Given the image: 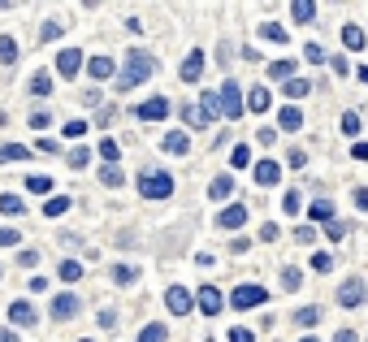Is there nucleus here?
Masks as SVG:
<instances>
[{"mask_svg": "<svg viewBox=\"0 0 368 342\" xmlns=\"http://www.w3.org/2000/svg\"><path fill=\"white\" fill-rule=\"evenodd\" d=\"M152 74H156V57L143 53V48H135V53H126V65L117 74V91H135L139 83H148Z\"/></svg>", "mask_w": 368, "mask_h": 342, "instance_id": "obj_1", "label": "nucleus"}, {"mask_svg": "<svg viewBox=\"0 0 368 342\" xmlns=\"http://www.w3.org/2000/svg\"><path fill=\"white\" fill-rule=\"evenodd\" d=\"M139 195H143V200H169V195H173V178L165 169H143L139 173Z\"/></svg>", "mask_w": 368, "mask_h": 342, "instance_id": "obj_2", "label": "nucleus"}, {"mask_svg": "<svg viewBox=\"0 0 368 342\" xmlns=\"http://www.w3.org/2000/svg\"><path fill=\"white\" fill-rule=\"evenodd\" d=\"M269 299V290L264 286H255V282H247V286H234V295H230V307H238V312H247V307H260Z\"/></svg>", "mask_w": 368, "mask_h": 342, "instance_id": "obj_3", "label": "nucleus"}, {"mask_svg": "<svg viewBox=\"0 0 368 342\" xmlns=\"http://www.w3.org/2000/svg\"><path fill=\"white\" fill-rule=\"evenodd\" d=\"M217 104H221L226 117H243V87H238L234 78H226V87L217 91Z\"/></svg>", "mask_w": 368, "mask_h": 342, "instance_id": "obj_4", "label": "nucleus"}, {"mask_svg": "<svg viewBox=\"0 0 368 342\" xmlns=\"http://www.w3.org/2000/svg\"><path fill=\"white\" fill-rule=\"evenodd\" d=\"M78 312H83V299H78L74 290H61V295L52 299V307H48V316H52V321H74Z\"/></svg>", "mask_w": 368, "mask_h": 342, "instance_id": "obj_5", "label": "nucleus"}, {"mask_svg": "<svg viewBox=\"0 0 368 342\" xmlns=\"http://www.w3.org/2000/svg\"><path fill=\"white\" fill-rule=\"evenodd\" d=\"M135 117L139 122H165L169 117V100H165V95H152V100H143L135 108Z\"/></svg>", "mask_w": 368, "mask_h": 342, "instance_id": "obj_6", "label": "nucleus"}, {"mask_svg": "<svg viewBox=\"0 0 368 342\" xmlns=\"http://www.w3.org/2000/svg\"><path fill=\"white\" fill-rule=\"evenodd\" d=\"M195 307H200L204 316H217L221 307H226V299H221V290H213V286H200V290H195Z\"/></svg>", "mask_w": 368, "mask_h": 342, "instance_id": "obj_7", "label": "nucleus"}, {"mask_svg": "<svg viewBox=\"0 0 368 342\" xmlns=\"http://www.w3.org/2000/svg\"><path fill=\"white\" fill-rule=\"evenodd\" d=\"M78 70H83V53H78V48H61V53H57V74L74 78Z\"/></svg>", "mask_w": 368, "mask_h": 342, "instance_id": "obj_8", "label": "nucleus"}, {"mask_svg": "<svg viewBox=\"0 0 368 342\" xmlns=\"http://www.w3.org/2000/svg\"><path fill=\"white\" fill-rule=\"evenodd\" d=\"M191 303H195V299H191V290H182V286H169V290H165V307H169L173 316H186Z\"/></svg>", "mask_w": 368, "mask_h": 342, "instance_id": "obj_9", "label": "nucleus"}, {"mask_svg": "<svg viewBox=\"0 0 368 342\" xmlns=\"http://www.w3.org/2000/svg\"><path fill=\"white\" fill-rule=\"evenodd\" d=\"M338 303H342V307H360V303H364V282H360V278H347V282L338 286Z\"/></svg>", "mask_w": 368, "mask_h": 342, "instance_id": "obj_10", "label": "nucleus"}, {"mask_svg": "<svg viewBox=\"0 0 368 342\" xmlns=\"http://www.w3.org/2000/svg\"><path fill=\"white\" fill-rule=\"evenodd\" d=\"M243 221H247V204H230L226 213L217 217V230H238Z\"/></svg>", "mask_w": 368, "mask_h": 342, "instance_id": "obj_11", "label": "nucleus"}, {"mask_svg": "<svg viewBox=\"0 0 368 342\" xmlns=\"http://www.w3.org/2000/svg\"><path fill=\"white\" fill-rule=\"evenodd\" d=\"M9 321H13V325H22V330H30V325H35L39 316H35V307H30L26 299H18V303H9Z\"/></svg>", "mask_w": 368, "mask_h": 342, "instance_id": "obj_12", "label": "nucleus"}, {"mask_svg": "<svg viewBox=\"0 0 368 342\" xmlns=\"http://www.w3.org/2000/svg\"><path fill=\"white\" fill-rule=\"evenodd\" d=\"M161 148H165L169 156H186V152H191V139L182 135V130H169V135L161 139Z\"/></svg>", "mask_w": 368, "mask_h": 342, "instance_id": "obj_13", "label": "nucleus"}, {"mask_svg": "<svg viewBox=\"0 0 368 342\" xmlns=\"http://www.w3.org/2000/svg\"><path fill=\"white\" fill-rule=\"evenodd\" d=\"M278 178H282L278 160H260V165H255V182H260V187H278Z\"/></svg>", "mask_w": 368, "mask_h": 342, "instance_id": "obj_14", "label": "nucleus"}, {"mask_svg": "<svg viewBox=\"0 0 368 342\" xmlns=\"http://www.w3.org/2000/svg\"><path fill=\"white\" fill-rule=\"evenodd\" d=\"M200 74H204V53L195 48V53H186V61H182V83H195Z\"/></svg>", "mask_w": 368, "mask_h": 342, "instance_id": "obj_15", "label": "nucleus"}, {"mask_svg": "<svg viewBox=\"0 0 368 342\" xmlns=\"http://www.w3.org/2000/svg\"><path fill=\"white\" fill-rule=\"evenodd\" d=\"M226 195H234V178L221 173V178H213V182H208V200H226Z\"/></svg>", "mask_w": 368, "mask_h": 342, "instance_id": "obj_16", "label": "nucleus"}, {"mask_svg": "<svg viewBox=\"0 0 368 342\" xmlns=\"http://www.w3.org/2000/svg\"><path fill=\"white\" fill-rule=\"evenodd\" d=\"M113 70H117L113 57H91V61H87V74H91V78H113Z\"/></svg>", "mask_w": 368, "mask_h": 342, "instance_id": "obj_17", "label": "nucleus"}, {"mask_svg": "<svg viewBox=\"0 0 368 342\" xmlns=\"http://www.w3.org/2000/svg\"><path fill=\"white\" fill-rule=\"evenodd\" d=\"M30 95H39V100H43V95H52V74H48V70L30 74Z\"/></svg>", "mask_w": 368, "mask_h": 342, "instance_id": "obj_18", "label": "nucleus"}, {"mask_svg": "<svg viewBox=\"0 0 368 342\" xmlns=\"http://www.w3.org/2000/svg\"><path fill=\"white\" fill-rule=\"evenodd\" d=\"M251 95H247V108L251 113H264L269 104H273V95H269V87H247Z\"/></svg>", "mask_w": 368, "mask_h": 342, "instance_id": "obj_19", "label": "nucleus"}, {"mask_svg": "<svg viewBox=\"0 0 368 342\" xmlns=\"http://www.w3.org/2000/svg\"><path fill=\"white\" fill-rule=\"evenodd\" d=\"M200 113H204V122H208V126L217 122V113H221V104H217V91H204V95H200Z\"/></svg>", "mask_w": 368, "mask_h": 342, "instance_id": "obj_20", "label": "nucleus"}, {"mask_svg": "<svg viewBox=\"0 0 368 342\" xmlns=\"http://www.w3.org/2000/svg\"><path fill=\"white\" fill-rule=\"evenodd\" d=\"M135 342H169V330H165L161 321H152V325H143V334Z\"/></svg>", "mask_w": 368, "mask_h": 342, "instance_id": "obj_21", "label": "nucleus"}, {"mask_svg": "<svg viewBox=\"0 0 368 342\" xmlns=\"http://www.w3.org/2000/svg\"><path fill=\"white\" fill-rule=\"evenodd\" d=\"M30 152L22 148V143H5V148H0V165H18V160H26Z\"/></svg>", "mask_w": 368, "mask_h": 342, "instance_id": "obj_22", "label": "nucleus"}, {"mask_svg": "<svg viewBox=\"0 0 368 342\" xmlns=\"http://www.w3.org/2000/svg\"><path fill=\"white\" fill-rule=\"evenodd\" d=\"M291 18H295V22H316V5H312V0H295V5H291Z\"/></svg>", "mask_w": 368, "mask_h": 342, "instance_id": "obj_23", "label": "nucleus"}, {"mask_svg": "<svg viewBox=\"0 0 368 342\" xmlns=\"http://www.w3.org/2000/svg\"><path fill=\"white\" fill-rule=\"evenodd\" d=\"M0 213H5V217H22L26 213L22 195H0Z\"/></svg>", "mask_w": 368, "mask_h": 342, "instance_id": "obj_24", "label": "nucleus"}, {"mask_svg": "<svg viewBox=\"0 0 368 342\" xmlns=\"http://www.w3.org/2000/svg\"><path fill=\"white\" fill-rule=\"evenodd\" d=\"M269 78H278V83H291V78H295V61H273V65H269Z\"/></svg>", "mask_w": 368, "mask_h": 342, "instance_id": "obj_25", "label": "nucleus"}, {"mask_svg": "<svg viewBox=\"0 0 368 342\" xmlns=\"http://www.w3.org/2000/svg\"><path fill=\"white\" fill-rule=\"evenodd\" d=\"M342 44L351 48V53H360V48H364V30H360V26H351V22H347V26H342Z\"/></svg>", "mask_w": 368, "mask_h": 342, "instance_id": "obj_26", "label": "nucleus"}, {"mask_svg": "<svg viewBox=\"0 0 368 342\" xmlns=\"http://www.w3.org/2000/svg\"><path fill=\"white\" fill-rule=\"evenodd\" d=\"M70 204H74L70 195H57V200H48V204H43V217H61V213H70Z\"/></svg>", "mask_w": 368, "mask_h": 342, "instance_id": "obj_27", "label": "nucleus"}, {"mask_svg": "<svg viewBox=\"0 0 368 342\" xmlns=\"http://www.w3.org/2000/svg\"><path fill=\"white\" fill-rule=\"evenodd\" d=\"M278 126H282V130H299V126H303V113H299V108H282V113H278Z\"/></svg>", "mask_w": 368, "mask_h": 342, "instance_id": "obj_28", "label": "nucleus"}, {"mask_svg": "<svg viewBox=\"0 0 368 342\" xmlns=\"http://www.w3.org/2000/svg\"><path fill=\"white\" fill-rule=\"evenodd\" d=\"M0 61H5V65L18 61V39H13V35H0Z\"/></svg>", "mask_w": 368, "mask_h": 342, "instance_id": "obj_29", "label": "nucleus"}, {"mask_svg": "<svg viewBox=\"0 0 368 342\" xmlns=\"http://www.w3.org/2000/svg\"><path fill=\"white\" fill-rule=\"evenodd\" d=\"M308 213H312V221H333V204L329 200H312Z\"/></svg>", "mask_w": 368, "mask_h": 342, "instance_id": "obj_30", "label": "nucleus"}, {"mask_svg": "<svg viewBox=\"0 0 368 342\" xmlns=\"http://www.w3.org/2000/svg\"><path fill=\"white\" fill-rule=\"evenodd\" d=\"M135 278H139L135 265H113V282H117V286H130Z\"/></svg>", "mask_w": 368, "mask_h": 342, "instance_id": "obj_31", "label": "nucleus"}, {"mask_svg": "<svg viewBox=\"0 0 368 342\" xmlns=\"http://www.w3.org/2000/svg\"><path fill=\"white\" fill-rule=\"evenodd\" d=\"M230 165H234V169H247V165H251V148H247V143H238V148L230 152Z\"/></svg>", "mask_w": 368, "mask_h": 342, "instance_id": "obj_32", "label": "nucleus"}, {"mask_svg": "<svg viewBox=\"0 0 368 342\" xmlns=\"http://www.w3.org/2000/svg\"><path fill=\"white\" fill-rule=\"evenodd\" d=\"M286 95H291V100H303V95H312V83H303V78H291V83H286Z\"/></svg>", "mask_w": 368, "mask_h": 342, "instance_id": "obj_33", "label": "nucleus"}, {"mask_svg": "<svg viewBox=\"0 0 368 342\" xmlns=\"http://www.w3.org/2000/svg\"><path fill=\"white\" fill-rule=\"evenodd\" d=\"M299 282H303V273H299L295 265H286V269H282V290H299Z\"/></svg>", "mask_w": 368, "mask_h": 342, "instance_id": "obj_34", "label": "nucleus"}, {"mask_svg": "<svg viewBox=\"0 0 368 342\" xmlns=\"http://www.w3.org/2000/svg\"><path fill=\"white\" fill-rule=\"evenodd\" d=\"M61 278H66V282H78V278H83V265H78V260H61Z\"/></svg>", "mask_w": 368, "mask_h": 342, "instance_id": "obj_35", "label": "nucleus"}, {"mask_svg": "<svg viewBox=\"0 0 368 342\" xmlns=\"http://www.w3.org/2000/svg\"><path fill=\"white\" fill-rule=\"evenodd\" d=\"M316 321H321V307H299V312H295V325H303V330L316 325Z\"/></svg>", "mask_w": 368, "mask_h": 342, "instance_id": "obj_36", "label": "nucleus"}, {"mask_svg": "<svg viewBox=\"0 0 368 342\" xmlns=\"http://www.w3.org/2000/svg\"><path fill=\"white\" fill-rule=\"evenodd\" d=\"M100 156H104V165H117V156H122V148L113 139H100Z\"/></svg>", "mask_w": 368, "mask_h": 342, "instance_id": "obj_37", "label": "nucleus"}, {"mask_svg": "<svg viewBox=\"0 0 368 342\" xmlns=\"http://www.w3.org/2000/svg\"><path fill=\"white\" fill-rule=\"evenodd\" d=\"M26 191H35V195L52 191V178H43V173H30V178H26Z\"/></svg>", "mask_w": 368, "mask_h": 342, "instance_id": "obj_38", "label": "nucleus"}, {"mask_svg": "<svg viewBox=\"0 0 368 342\" xmlns=\"http://www.w3.org/2000/svg\"><path fill=\"white\" fill-rule=\"evenodd\" d=\"M260 39H273V44H286V30H282L278 22H264V26H260Z\"/></svg>", "mask_w": 368, "mask_h": 342, "instance_id": "obj_39", "label": "nucleus"}, {"mask_svg": "<svg viewBox=\"0 0 368 342\" xmlns=\"http://www.w3.org/2000/svg\"><path fill=\"white\" fill-rule=\"evenodd\" d=\"M122 178H126V173H122L117 165H104V169H100V182H104V187H122Z\"/></svg>", "mask_w": 368, "mask_h": 342, "instance_id": "obj_40", "label": "nucleus"}, {"mask_svg": "<svg viewBox=\"0 0 368 342\" xmlns=\"http://www.w3.org/2000/svg\"><path fill=\"white\" fill-rule=\"evenodd\" d=\"M303 57H308L312 65H325V61H329V57H325V48H321V44H308V48H303Z\"/></svg>", "mask_w": 368, "mask_h": 342, "instance_id": "obj_41", "label": "nucleus"}, {"mask_svg": "<svg viewBox=\"0 0 368 342\" xmlns=\"http://www.w3.org/2000/svg\"><path fill=\"white\" fill-rule=\"evenodd\" d=\"M61 30H66V22H57V18H52V22H43V30H39V39L48 44V39H57Z\"/></svg>", "mask_w": 368, "mask_h": 342, "instance_id": "obj_42", "label": "nucleus"}, {"mask_svg": "<svg viewBox=\"0 0 368 342\" xmlns=\"http://www.w3.org/2000/svg\"><path fill=\"white\" fill-rule=\"evenodd\" d=\"M312 269H316V273H329V269H333V256H329V251H316V256H312Z\"/></svg>", "mask_w": 368, "mask_h": 342, "instance_id": "obj_43", "label": "nucleus"}, {"mask_svg": "<svg viewBox=\"0 0 368 342\" xmlns=\"http://www.w3.org/2000/svg\"><path fill=\"white\" fill-rule=\"evenodd\" d=\"M182 122H186V126H195V130H200V126H208V122H204V113H200V108H191V104L182 108Z\"/></svg>", "mask_w": 368, "mask_h": 342, "instance_id": "obj_44", "label": "nucleus"}, {"mask_svg": "<svg viewBox=\"0 0 368 342\" xmlns=\"http://www.w3.org/2000/svg\"><path fill=\"white\" fill-rule=\"evenodd\" d=\"M282 208H286V213H299V208H303V191H291V195L282 200Z\"/></svg>", "mask_w": 368, "mask_h": 342, "instance_id": "obj_45", "label": "nucleus"}, {"mask_svg": "<svg viewBox=\"0 0 368 342\" xmlns=\"http://www.w3.org/2000/svg\"><path fill=\"white\" fill-rule=\"evenodd\" d=\"M325 234H329L333 243H342V238H347V225H342V221H325Z\"/></svg>", "mask_w": 368, "mask_h": 342, "instance_id": "obj_46", "label": "nucleus"}, {"mask_svg": "<svg viewBox=\"0 0 368 342\" xmlns=\"http://www.w3.org/2000/svg\"><path fill=\"white\" fill-rule=\"evenodd\" d=\"M87 160H91L87 148H74V152H70V165H74V169H87Z\"/></svg>", "mask_w": 368, "mask_h": 342, "instance_id": "obj_47", "label": "nucleus"}, {"mask_svg": "<svg viewBox=\"0 0 368 342\" xmlns=\"http://www.w3.org/2000/svg\"><path fill=\"white\" fill-rule=\"evenodd\" d=\"M342 135H360V117H356V113H342Z\"/></svg>", "mask_w": 368, "mask_h": 342, "instance_id": "obj_48", "label": "nucleus"}, {"mask_svg": "<svg viewBox=\"0 0 368 342\" xmlns=\"http://www.w3.org/2000/svg\"><path fill=\"white\" fill-rule=\"evenodd\" d=\"M52 126V117H48V113H30V130H48Z\"/></svg>", "mask_w": 368, "mask_h": 342, "instance_id": "obj_49", "label": "nucleus"}, {"mask_svg": "<svg viewBox=\"0 0 368 342\" xmlns=\"http://www.w3.org/2000/svg\"><path fill=\"white\" fill-rule=\"evenodd\" d=\"M66 135L70 139H83L87 135V122H66Z\"/></svg>", "mask_w": 368, "mask_h": 342, "instance_id": "obj_50", "label": "nucleus"}, {"mask_svg": "<svg viewBox=\"0 0 368 342\" xmlns=\"http://www.w3.org/2000/svg\"><path fill=\"white\" fill-rule=\"evenodd\" d=\"M230 342H255V334H251V330H243V325H238V330H230Z\"/></svg>", "mask_w": 368, "mask_h": 342, "instance_id": "obj_51", "label": "nucleus"}, {"mask_svg": "<svg viewBox=\"0 0 368 342\" xmlns=\"http://www.w3.org/2000/svg\"><path fill=\"white\" fill-rule=\"evenodd\" d=\"M18 238H22V230H0V247H13Z\"/></svg>", "mask_w": 368, "mask_h": 342, "instance_id": "obj_52", "label": "nucleus"}, {"mask_svg": "<svg viewBox=\"0 0 368 342\" xmlns=\"http://www.w3.org/2000/svg\"><path fill=\"white\" fill-rule=\"evenodd\" d=\"M286 160H291V169H303V165H308V152H299V148H295Z\"/></svg>", "mask_w": 368, "mask_h": 342, "instance_id": "obj_53", "label": "nucleus"}, {"mask_svg": "<svg viewBox=\"0 0 368 342\" xmlns=\"http://www.w3.org/2000/svg\"><path fill=\"white\" fill-rule=\"evenodd\" d=\"M356 208H360V213H368V187H356Z\"/></svg>", "mask_w": 368, "mask_h": 342, "instance_id": "obj_54", "label": "nucleus"}, {"mask_svg": "<svg viewBox=\"0 0 368 342\" xmlns=\"http://www.w3.org/2000/svg\"><path fill=\"white\" fill-rule=\"evenodd\" d=\"M18 265L30 269V265H39V256H35V251H18Z\"/></svg>", "mask_w": 368, "mask_h": 342, "instance_id": "obj_55", "label": "nucleus"}, {"mask_svg": "<svg viewBox=\"0 0 368 342\" xmlns=\"http://www.w3.org/2000/svg\"><path fill=\"white\" fill-rule=\"evenodd\" d=\"M260 238H264V243H273V238H278V225H273V221L260 225Z\"/></svg>", "mask_w": 368, "mask_h": 342, "instance_id": "obj_56", "label": "nucleus"}, {"mask_svg": "<svg viewBox=\"0 0 368 342\" xmlns=\"http://www.w3.org/2000/svg\"><path fill=\"white\" fill-rule=\"evenodd\" d=\"M333 342H360V338H356V330H338V338H333Z\"/></svg>", "mask_w": 368, "mask_h": 342, "instance_id": "obj_57", "label": "nucleus"}, {"mask_svg": "<svg viewBox=\"0 0 368 342\" xmlns=\"http://www.w3.org/2000/svg\"><path fill=\"white\" fill-rule=\"evenodd\" d=\"M356 160H368V143H356Z\"/></svg>", "mask_w": 368, "mask_h": 342, "instance_id": "obj_58", "label": "nucleus"}, {"mask_svg": "<svg viewBox=\"0 0 368 342\" xmlns=\"http://www.w3.org/2000/svg\"><path fill=\"white\" fill-rule=\"evenodd\" d=\"M0 342H18V334H9V330H0Z\"/></svg>", "mask_w": 368, "mask_h": 342, "instance_id": "obj_59", "label": "nucleus"}, {"mask_svg": "<svg viewBox=\"0 0 368 342\" xmlns=\"http://www.w3.org/2000/svg\"><path fill=\"white\" fill-rule=\"evenodd\" d=\"M360 83H364V87H368V70H360Z\"/></svg>", "mask_w": 368, "mask_h": 342, "instance_id": "obj_60", "label": "nucleus"}, {"mask_svg": "<svg viewBox=\"0 0 368 342\" xmlns=\"http://www.w3.org/2000/svg\"><path fill=\"white\" fill-rule=\"evenodd\" d=\"M299 342H316V338H299Z\"/></svg>", "mask_w": 368, "mask_h": 342, "instance_id": "obj_61", "label": "nucleus"}, {"mask_svg": "<svg viewBox=\"0 0 368 342\" xmlns=\"http://www.w3.org/2000/svg\"><path fill=\"white\" fill-rule=\"evenodd\" d=\"M83 342H91V338H83Z\"/></svg>", "mask_w": 368, "mask_h": 342, "instance_id": "obj_62", "label": "nucleus"}]
</instances>
